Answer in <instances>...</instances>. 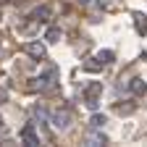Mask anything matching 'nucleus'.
<instances>
[{
	"instance_id": "obj_9",
	"label": "nucleus",
	"mask_w": 147,
	"mask_h": 147,
	"mask_svg": "<svg viewBox=\"0 0 147 147\" xmlns=\"http://www.w3.org/2000/svg\"><path fill=\"white\" fill-rule=\"evenodd\" d=\"M32 116H34V121H40V123H45V121L50 118V113L45 110V105H34V108H32Z\"/></svg>"
},
{
	"instance_id": "obj_6",
	"label": "nucleus",
	"mask_w": 147,
	"mask_h": 147,
	"mask_svg": "<svg viewBox=\"0 0 147 147\" xmlns=\"http://www.w3.org/2000/svg\"><path fill=\"white\" fill-rule=\"evenodd\" d=\"M50 16H53V8L50 5H40V8H34V13H32L34 21H50Z\"/></svg>"
},
{
	"instance_id": "obj_19",
	"label": "nucleus",
	"mask_w": 147,
	"mask_h": 147,
	"mask_svg": "<svg viewBox=\"0 0 147 147\" xmlns=\"http://www.w3.org/2000/svg\"><path fill=\"white\" fill-rule=\"evenodd\" d=\"M0 129H5V126H3V116H0Z\"/></svg>"
},
{
	"instance_id": "obj_4",
	"label": "nucleus",
	"mask_w": 147,
	"mask_h": 147,
	"mask_svg": "<svg viewBox=\"0 0 147 147\" xmlns=\"http://www.w3.org/2000/svg\"><path fill=\"white\" fill-rule=\"evenodd\" d=\"M129 89H131V95H137V97H142L144 92H147V82L142 79V76H134L131 82H129Z\"/></svg>"
},
{
	"instance_id": "obj_18",
	"label": "nucleus",
	"mask_w": 147,
	"mask_h": 147,
	"mask_svg": "<svg viewBox=\"0 0 147 147\" xmlns=\"http://www.w3.org/2000/svg\"><path fill=\"white\" fill-rule=\"evenodd\" d=\"M76 3H79V5H87V3H92V0H76Z\"/></svg>"
},
{
	"instance_id": "obj_17",
	"label": "nucleus",
	"mask_w": 147,
	"mask_h": 147,
	"mask_svg": "<svg viewBox=\"0 0 147 147\" xmlns=\"http://www.w3.org/2000/svg\"><path fill=\"white\" fill-rule=\"evenodd\" d=\"M5 100H8V89L0 87V102H5Z\"/></svg>"
},
{
	"instance_id": "obj_12",
	"label": "nucleus",
	"mask_w": 147,
	"mask_h": 147,
	"mask_svg": "<svg viewBox=\"0 0 147 147\" xmlns=\"http://www.w3.org/2000/svg\"><path fill=\"white\" fill-rule=\"evenodd\" d=\"M134 24H137V32L144 34L147 32V16L144 13H134Z\"/></svg>"
},
{
	"instance_id": "obj_13",
	"label": "nucleus",
	"mask_w": 147,
	"mask_h": 147,
	"mask_svg": "<svg viewBox=\"0 0 147 147\" xmlns=\"http://www.w3.org/2000/svg\"><path fill=\"white\" fill-rule=\"evenodd\" d=\"M134 110H137L134 102H126V105H118V108H116V113H118V116H131Z\"/></svg>"
},
{
	"instance_id": "obj_7",
	"label": "nucleus",
	"mask_w": 147,
	"mask_h": 147,
	"mask_svg": "<svg viewBox=\"0 0 147 147\" xmlns=\"http://www.w3.org/2000/svg\"><path fill=\"white\" fill-rule=\"evenodd\" d=\"M95 61H97L100 66H108V63L116 61V53H113V50H100V53L95 55Z\"/></svg>"
},
{
	"instance_id": "obj_15",
	"label": "nucleus",
	"mask_w": 147,
	"mask_h": 147,
	"mask_svg": "<svg viewBox=\"0 0 147 147\" xmlns=\"http://www.w3.org/2000/svg\"><path fill=\"white\" fill-rule=\"evenodd\" d=\"M97 68H102V66H100V63H97L95 58H92V61H87V63H84V71H97Z\"/></svg>"
},
{
	"instance_id": "obj_3",
	"label": "nucleus",
	"mask_w": 147,
	"mask_h": 147,
	"mask_svg": "<svg viewBox=\"0 0 147 147\" xmlns=\"http://www.w3.org/2000/svg\"><path fill=\"white\" fill-rule=\"evenodd\" d=\"M84 142H87L89 147H100V144H108V137H105L102 131H87V134H84Z\"/></svg>"
},
{
	"instance_id": "obj_11",
	"label": "nucleus",
	"mask_w": 147,
	"mask_h": 147,
	"mask_svg": "<svg viewBox=\"0 0 147 147\" xmlns=\"http://www.w3.org/2000/svg\"><path fill=\"white\" fill-rule=\"evenodd\" d=\"M89 123H92V129H102V126L108 123V116H105V113H95V116L89 118Z\"/></svg>"
},
{
	"instance_id": "obj_16",
	"label": "nucleus",
	"mask_w": 147,
	"mask_h": 147,
	"mask_svg": "<svg viewBox=\"0 0 147 147\" xmlns=\"http://www.w3.org/2000/svg\"><path fill=\"white\" fill-rule=\"evenodd\" d=\"M95 3H97V8L102 11V8H110V3H113V0H95Z\"/></svg>"
},
{
	"instance_id": "obj_5",
	"label": "nucleus",
	"mask_w": 147,
	"mask_h": 147,
	"mask_svg": "<svg viewBox=\"0 0 147 147\" xmlns=\"http://www.w3.org/2000/svg\"><path fill=\"white\" fill-rule=\"evenodd\" d=\"M26 53L32 55V58L42 61V58H45V45H42V42H29V45H26Z\"/></svg>"
},
{
	"instance_id": "obj_20",
	"label": "nucleus",
	"mask_w": 147,
	"mask_h": 147,
	"mask_svg": "<svg viewBox=\"0 0 147 147\" xmlns=\"http://www.w3.org/2000/svg\"><path fill=\"white\" fill-rule=\"evenodd\" d=\"M0 50H3V45H0Z\"/></svg>"
},
{
	"instance_id": "obj_2",
	"label": "nucleus",
	"mask_w": 147,
	"mask_h": 147,
	"mask_svg": "<svg viewBox=\"0 0 147 147\" xmlns=\"http://www.w3.org/2000/svg\"><path fill=\"white\" fill-rule=\"evenodd\" d=\"M21 139H24L29 147H37V144H40V137H37V131H34V123H26V126L21 129Z\"/></svg>"
},
{
	"instance_id": "obj_8",
	"label": "nucleus",
	"mask_w": 147,
	"mask_h": 147,
	"mask_svg": "<svg viewBox=\"0 0 147 147\" xmlns=\"http://www.w3.org/2000/svg\"><path fill=\"white\" fill-rule=\"evenodd\" d=\"M102 95V82H92L84 87V97H100Z\"/></svg>"
},
{
	"instance_id": "obj_1",
	"label": "nucleus",
	"mask_w": 147,
	"mask_h": 147,
	"mask_svg": "<svg viewBox=\"0 0 147 147\" xmlns=\"http://www.w3.org/2000/svg\"><path fill=\"white\" fill-rule=\"evenodd\" d=\"M53 123V129H58V131H66V129L71 126V113L68 110H55V113L47 118Z\"/></svg>"
},
{
	"instance_id": "obj_14",
	"label": "nucleus",
	"mask_w": 147,
	"mask_h": 147,
	"mask_svg": "<svg viewBox=\"0 0 147 147\" xmlns=\"http://www.w3.org/2000/svg\"><path fill=\"white\" fill-rule=\"evenodd\" d=\"M84 105H87L89 110H97V105H100V100H97V97H84Z\"/></svg>"
},
{
	"instance_id": "obj_10",
	"label": "nucleus",
	"mask_w": 147,
	"mask_h": 147,
	"mask_svg": "<svg viewBox=\"0 0 147 147\" xmlns=\"http://www.w3.org/2000/svg\"><path fill=\"white\" fill-rule=\"evenodd\" d=\"M61 37H63V32H61L58 26H50V29L45 32V40H47V42H61Z\"/></svg>"
}]
</instances>
